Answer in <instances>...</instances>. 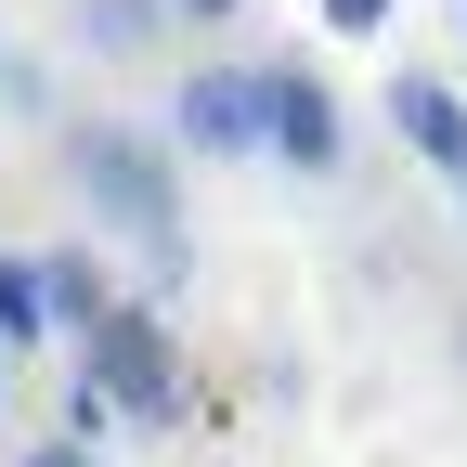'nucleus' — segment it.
<instances>
[{
  "instance_id": "nucleus-12",
  "label": "nucleus",
  "mask_w": 467,
  "mask_h": 467,
  "mask_svg": "<svg viewBox=\"0 0 467 467\" xmlns=\"http://www.w3.org/2000/svg\"><path fill=\"white\" fill-rule=\"evenodd\" d=\"M0 389H14V350H0Z\"/></svg>"
},
{
  "instance_id": "nucleus-3",
  "label": "nucleus",
  "mask_w": 467,
  "mask_h": 467,
  "mask_svg": "<svg viewBox=\"0 0 467 467\" xmlns=\"http://www.w3.org/2000/svg\"><path fill=\"white\" fill-rule=\"evenodd\" d=\"M156 143L169 156H260V66H182Z\"/></svg>"
},
{
  "instance_id": "nucleus-9",
  "label": "nucleus",
  "mask_w": 467,
  "mask_h": 467,
  "mask_svg": "<svg viewBox=\"0 0 467 467\" xmlns=\"http://www.w3.org/2000/svg\"><path fill=\"white\" fill-rule=\"evenodd\" d=\"M402 14V0H325V26H350V39H364V26H389Z\"/></svg>"
},
{
  "instance_id": "nucleus-4",
  "label": "nucleus",
  "mask_w": 467,
  "mask_h": 467,
  "mask_svg": "<svg viewBox=\"0 0 467 467\" xmlns=\"http://www.w3.org/2000/svg\"><path fill=\"white\" fill-rule=\"evenodd\" d=\"M260 143H273L285 169H337V156H350V117H337V91H325L312 66H260Z\"/></svg>"
},
{
  "instance_id": "nucleus-5",
  "label": "nucleus",
  "mask_w": 467,
  "mask_h": 467,
  "mask_svg": "<svg viewBox=\"0 0 467 467\" xmlns=\"http://www.w3.org/2000/svg\"><path fill=\"white\" fill-rule=\"evenodd\" d=\"M389 117H402V143H416V156H429V169H441V182H454V195H467V91H454V78H429V66H416V78H389Z\"/></svg>"
},
{
  "instance_id": "nucleus-2",
  "label": "nucleus",
  "mask_w": 467,
  "mask_h": 467,
  "mask_svg": "<svg viewBox=\"0 0 467 467\" xmlns=\"http://www.w3.org/2000/svg\"><path fill=\"white\" fill-rule=\"evenodd\" d=\"M78 377L104 389V416H130V429H182V337L156 325V299H117V312L78 337Z\"/></svg>"
},
{
  "instance_id": "nucleus-6",
  "label": "nucleus",
  "mask_w": 467,
  "mask_h": 467,
  "mask_svg": "<svg viewBox=\"0 0 467 467\" xmlns=\"http://www.w3.org/2000/svg\"><path fill=\"white\" fill-rule=\"evenodd\" d=\"M104 312H117L104 260H91V247H39V325H52V337H91Z\"/></svg>"
},
{
  "instance_id": "nucleus-7",
  "label": "nucleus",
  "mask_w": 467,
  "mask_h": 467,
  "mask_svg": "<svg viewBox=\"0 0 467 467\" xmlns=\"http://www.w3.org/2000/svg\"><path fill=\"white\" fill-rule=\"evenodd\" d=\"M66 26H78V52H104V66H130V52H156L169 0H66Z\"/></svg>"
},
{
  "instance_id": "nucleus-10",
  "label": "nucleus",
  "mask_w": 467,
  "mask_h": 467,
  "mask_svg": "<svg viewBox=\"0 0 467 467\" xmlns=\"http://www.w3.org/2000/svg\"><path fill=\"white\" fill-rule=\"evenodd\" d=\"M14 467H104V454H78V441H26Z\"/></svg>"
},
{
  "instance_id": "nucleus-11",
  "label": "nucleus",
  "mask_w": 467,
  "mask_h": 467,
  "mask_svg": "<svg viewBox=\"0 0 467 467\" xmlns=\"http://www.w3.org/2000/svg\"><path fill=\"white\" fill-rule=\"evenodd\" d=\"M221 14H247V0H169V26H221Z\"/></svg>"
},
{
  "instance_id": "nucleus-8",
  "label": "nucleus",
  "mask_w": 467,
  "mask_h": 467,
  "mask_svg": "<svg viewBox=\"0 0 467 467\" xmlns=\"http://www.w3.org/2000/svg\"><path fill=\"white\" fill-rule=\"evenodd\" d=\"M39 247H0V350H39Z\"/></svg>"
},
{
  "instance_id": "nucleus-1",
  "label": "nucleus",
  "mask_w": 467,
  "mask_h": 467,
  "mask_svg": "<svg viewBox=\"0 0 467 467\" xmlns=\"http://www.w3.org/2000/svg\"><path fill=\"white\" fill-rule=\"evenodd\" d=\"M66 182H78L91 221H117L156 260V285H182V169H169L156 130H130V117H66Z\"/></svg>"
}]
</instances>
